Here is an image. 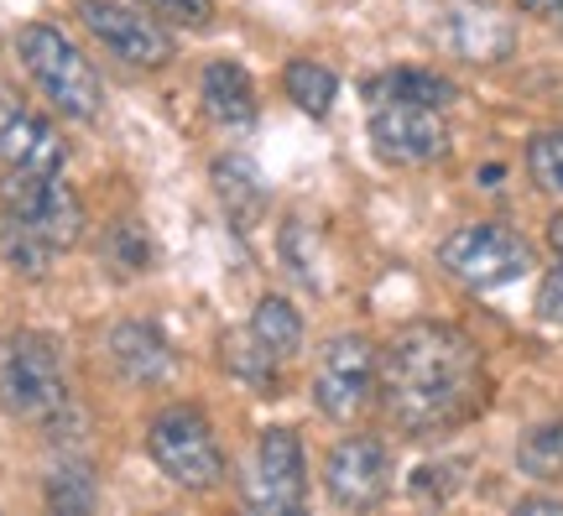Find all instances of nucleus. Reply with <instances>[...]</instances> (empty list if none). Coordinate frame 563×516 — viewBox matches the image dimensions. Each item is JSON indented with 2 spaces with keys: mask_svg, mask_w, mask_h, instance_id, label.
Wrapping results in <instances>:
<instances>
[{
  "mask_svg": "<svg viewBox=\"0 0 563 516\" xmlns=\"http://www.w3.org/2000/svg\"><path fill=\"white\" fill-rule=\"evenodd\" d=\"M386 417L412 438L449 433L485 407L490 376L485 355L454 323H407L382 350V381H376Z\"/></svg>",
  "mask_w": 563,
  "mask_h": 516,
  "instance_id": "nucleus-1",
  "label": "nucleus"
},
{
  "mask_svg": "<svg viewBox=\"0 0 563 516\" xmlns=\"http://www.w3.org/2000/svg\"><path fill=\"white\" fill-rule=\"evenodd\" d=\"M0 407L16 422H32L53 438H63L79 422V402L63 376L58 339L37 334V329H16L0 339Z\"/></svg>",
  "mask_w": 563,
  "mask_h": 516,
  "instance_id": "nucleus-2",
  "label": "nucleus"
},
{
  "mask_svg": "<svg viewBox=\"0 0 563 516\" xmlns=\"http://www.w3.org/2000/svg\"><path fill=\"white\" fill-rule=\"evenodd\" d=\"M16 58L26 68V79L37 84V95L58 116L68 120H100L104 110V84L95 74V63L84 58L74 42L63 37L47 21H26L16 32Z\"/></svg>",
  "mask_w": 563,
  "mask_h": 516,
  "instance_id": "nucleus-3",
  "label": "nucleus"
},
{
  "mask_svg": "<svg viewBox=\"0 0 563 516\" xmlns=\"http://www.w3.org/2000/svg\"><path fill=\"white\" fill-rule=\"evenodd\" d=\"M439 266L460 282V287H470V293H496V287L522 282L527 272L538 266V251H532V240L517 235L511 224L475 219V224H460L454 235H443Z\"/></svg>",
  "mask_w": 563,
  "mask_h": 516,
  "instance_id": "nucleus-4",
  "label": "nucleus"
},
{
  "mask_svg": "<svg viewBox=\"0 0 563 516\" xmlns=\"http://www.w3.org/2000/svg\"><path fill=\"white\" fill-rule=\"evenodd\" d=\"M146 454L162 475L173 480L178 491H214L224 480V449L209 417L194 413V407H162L152 422H146Z\"/></svg>",
  "mask_w": 563,
  "mask_h": 516,
  "instance_id": "nucleus-5",
  "label": "nucleus"
},
{
  "mask_svg": "<svg viewBox=\"0 0 563 516\" xmlns=\"http://www.w3.org/2000/svg\"><path fill=\"white\" fill-rule=\"evenodd\" d=\"M0 204H5V215L16 219V224L42 235L53 251H68V245L84 240V199L63 183V173H21V167H5Z\"/></svg>",
  "mask_w": 563,
  "mask_h": 516,
  "instance_id": "nucleus-6",
  "label": "nucleus"
},
{
  "mask_svg": "<svg viewBox=\"0 0 563 516\" xmlns=\"http://www.w3.org/2000/svg\"><path fill=\"white\" fill-rule=\"evenodd\" d=\"M382 381V355L365 334H334L323 344V360L313 371V407L329 422H355L376 397Z\"/></svg>",
  "mask_w": 563,
  "mask_h": 516,
  "instance_id": "nucleus-7",
  "label": "nucleus"
},
{
  "mask_svg": "<svg viewBox=\"0 0 563 516\" xmlns=\"http://www.w3.org/2000/svg\"><path fill=\"white\" fill-rule=\"evenodd\" d=\"M308 501V459L292 428H262L245 464V506L262 516H292Z\"/></svg>",
  "mask_w": 563,
  "mask_h": 516,
  "instance_id": "nucleus-8",
  "label": "nucleus"
},
{
  "mask_svg": "<svg viewBox=\"0 0 563 516\" xmlns=\"http://www.w3.org/2000/svg\"><path fill=\"white\" fill-rule=\"evenodd\" d=\"M74 11H79L84 32L100 42L104 53L131 63V68H162V63H173V53H178L173 32L157 17H146L141 6H125V0H79Z\"/></svg>",
  "mask_w": 563,
  "mask_h": 516,
  "instance_id": "nucleus-9",
  "label": "nucleus"
},
{
  "mask_svg": "<svg viewBox=\"0 0 563 516\" xmlns=\"http://www.w3.org/2000/svg\"><path fill=\"white\" fill-rule=\"evenodd\" d=\"M371 146L376 157L391 167H428L449 152V125L443 110L433 105H407V100H382L371 105Z\"/></svg>",
  "mask_w": 563,
  "mask_h": 516,
  "instance_id": "nucleus-10",
  "label": "nucleus"
},
{
  "mask_svg": "<svg viewBox=\"0 0 563 516\" xmlns=\"http://www.w3.org/2000/svg\"><path fill=\"white\" fill-rule=\"evenodd\" d=\"M323 491L344 512H371L391 491V454L382 438H344L323 459Z\"/></svg>",
  "mask_w": 563,
  "mask_h": 516,
  "instance_id": "nucleus-11",
  "label": "nucleus"
},
{
  "mask_svg": "<svg viewBox=\"0 0 563 516\" xmlns=\"http://www.w3.org/2000/svg\"><path fill=\"white\" fill-rule=\"evenodd\" d=\"M68 162V141L47 116L11 105L0 116V167H21V173H63Z\"/></svg>",
  "mask_w": 563,
  "mask_h": 516,
  "instance_id": "nucleus-12",
  "label": "nucleus"
},
{
  "mask_svg": "<svg viewBox=\"0 0 563 516\" xmlns=\"http://www.w3.org/2000/svg\"><path fill=\"white\" fill-rule=\"evenodd\" d=\"M104 355H110V365L131 386H162V381L173 376V365H178L167 334H162L157 323H141V318H125V323H115L104 334Z\"/></svg>",
  "mask_w": 563,
  "mask_h": 516,
  "instance_id": "nucleus-13",
  "label": "nucleus"
},
{
  "mask_svg": "<svg viewBox=\"0 0 563 516\" xmlns=\"http://www.w3.org/2000/svg\"><path fill=\"white\" fill-rule=\"evenodd\" d=\"M439 42L464 63H501L511 53V21H501L496 11H481V6H460V11H443L439 21Z\"/></svg>",
  "mask_w": 563,
  "mask_h": 516,
  "instance_id": "nucleus-14",
  "label": "nucleus"
},
{
  "mask_svg": "<svg viewBox=\"0 0 563 516\" xmlns=\"http://www.w3.org/2000/svg\"><path fill=\"white\" fill-rule=\"evenodd\" d=\"M199 100H203V110L220 120V125H230V131H241V125L256 120V84H251V74H245L241 63H230V58L203 63Z\"/></svg>",
  "mask_w": 563,
  "mask_h": 516,
  "instance_id": "nucleus-15",
  "label": "nucleus"
},
{
  "mask_svg": "<svg viewBox=\"0 0 563 516\" xmlns=\"http://www.w3.org/2000/svg\"><path fill=\"white\" fill-rule=\"evenodd\" d=\"M365 100L382 105V100H407V105H433V110H449L460 100L454 79H443L433 68H386L376 79H365Z\"/></svg>",
  "mask_w": 563,
  "mask_h": 516,
  "instance_id": "nucleus-16",
  "label": "nucleus"
},
{
  "mask_svg": "<svg viewBox=\"0 0 563 516\" xmlns=\"http://www.w3.org/2000/svg\"><path fill=\"white\" fill-rule=\"evenodd\" d=\"M220 360H224V371L235 381H245L256 397H277V381H282V360L266 350L262 339L251 334H224V344H220Z\"/></svg>",
  "mask_w": 563,
  "mask_h": 516,
  "instance_id": "nucleus-17",
  "label": "nucleus"
},
{
  "mask_svg": "<svg viewBox=\"0 0 563 516\" xmlns=\"http://www.w3.org/2000/svg\"><path fill=\"white\" fill-rule=\"evenodd\" d=\"M214 194H220V204H224V215L235 219V224H251V219L262 215V204H266V188H262V173L251 167V162H241V157H220L214 162Z\"/></svg>",
  "mask_w": 563,
  "mask_h": 516,
  "instance_id": "nucleus-18",
  "label": "nucleus"
},
{
  "mask_svg": "<svg viewBox=\"0 0 563 516\" xmlns=\"http://www.w3.org/2000/svg\"><path fill=\"white\" fill-rule=\"evenodd\" d=\"M282 89H287V100L298 105L302 116H329L334 100H340V79H334V68H323L313 58H292L282 68Z\"/></svg>",
  "mask_w": 563,
  "mask_h": 516,
  "instance_id": "nucleus-19",
  "label": "nucleus"
},
{
  "mask_svg": "<svg viewBox=\"0 0 563 516\" xmlns=\"http://www.w3.org/2000/svg\"><path fill=\"white\" fill-rule=\"evenodd\" d=\"M251 334L262 339L277 360H292L302 350V314L282 293H266L256 308H251Z\"/></svg>",
  "mask_w": 563,
  "mask_h": 516,
  "instance_id": "nucleus-20",
  "label": "nucleus"
},
{
  "mask_svg": "<svg viewBox=\"0 0 563 516\" xmlns=\"http://www.w3.org/2000/svg\"><path fill=\"white\" fill-rule=\"evenodd\" d=\"M517 470L527 480H563V417L553 422H538L517 438Z\"/></svg>",
  "mask_w": 563,
  "mask_h": 516,
  "instance_id": "nucleus-21",
  "label": "nucleus"
},
{
  "mask_svg": "<svg viewBox=\"0 0 563 516\" xmlns=\"http://www.w3.org/2000/svg\"><path fill=\"white\" fill-rule=\"evenodd\" d=\"M0 256H5V266L21 272V277H47V261L58 256V251H53L42 235H32L26 224H16V219L5 215V224H0Z\"/></svg>",
  "mask_w": 563,
  "mask_h": 516,
  "instance_id": "nucleus-22",
  "label": "nucleus"
},
{
  "mask_svg": "<svg viewBox=\"0 0 563 516\" xmlns=\"http://www.w3.org/2000/svg\"><path fill=\"white\" fill-rule=\"evenodd\" d=\"M47 501H53V512H89V506H95V475H89V464H84V459L53 464Z\"/></svg>",
  "mask_w": 563,
  "mask_h": 516,
  "instance_id": "nucleus-23",
  "label": "nucleus"
},
{
  "mask_svg": "<svg viewBox=\"0 0 563 516\" xmlns=\"http://www.w3.org/2000/svg\"><path fill=\"white\" fill-rule=\"evenodd\" d=\"M104 261H110V272H121V277H136V272L152 266V245H146V230H141L136 219L110 224V235H104Z\"/></svg>",
  "mask_w": 563,
  "mask_h": 516,
  "instance_id": "nucleus-24",
  "label": "nucleus"
},
{
  "mask_svg": "<svg viewBox=\"0 0 563 516\" xmlns=\"http://www.w3.org/2000/svg\"><path fill=\"white\" fill-rule=\"evenodd\" d=\"M527 173L543 194H559L563 199V131H538L527 141Z\"/></svg>",
  "mask_w": 563,
  "mask_h": 516,
  "instance_id": "nucleus-25",
  "label": "nucleus"
},
{
  "mask_svg": "<svg viewBox=\"0 0 563 516\" xmlns=\"http://www.w3.org/2000/svg\"><path fill=\"white\" fill-rule=\"evenodd\" d=\"M282 261H287V272L302 282V287H313L319 293L323 287V277H319V256H313V235L302 230L298 219L282 230Z\"/></svg>",
  "mask_w": 563,
  "mask_h": 516,
  "instance_id": "nucleus-26",
  "label": "nucleus"
},
{
  "mask_svg": "<svg viewBox=\"0 0 563 516\" xmlns=\"http://www.w3.org/2000/svg\"><path fill=\"white\" fill-rule=\"evenodd\" d=\"M464 485V464L460 459H443V464H418L412 470V496L422 501H449Z\"/></svg>",
  "mask_w": 563,
  "mask_h": 516,
  "instance_id": "nucleus-27",
  "label": "nucleus"
},
{
  "mask_svg": "<svg viewBox=\"0 0 563 516\" xmlns=\"http://www.w3.org/2000/svg\"><path fill=\"white\" fill-rule=\"evenodd\" d=\"M146 6L183 21V26H209V17H214V0H146Z\"/></svg>",
  "mask_w": 563,
  "mask_h": 516,
  "instance_id": "nucleus-28",
  "label": "nucleus"
},
{
  "mask_svg": "<svg viewBox=\"0 0 563 516\" xmlns=\"http://www.w3.org/2000/svg\"><path fill=\"white\" fill-rule=\"evenodd\" d=\"M538 318H543V323H563V256L543 277V287H538Z\"/></svg>",
  "mask_w": 563,
  "mask_h": 516,
  "instance_id": "nucleus-29",
  "label": "nucleus"
},
{
  "mask_svg": "<svg viewBox=\"0 0 563 516\" xmlns=\"http://www.w3.org/2000/svg\"><path fill=\"white\" fill-rule=\"evenodd\" d=\"M517 11H527V17H559L563 0H517Z\"/></svg>",
  "mask_w": 563,
  "mask_h": 516,
  "instance_id": "nucleus-30",
  "label": "nucleus"
},
{
  "mask_svg": "<svg viewBox=\"0 0 563 516\" xmlns=\"http://www.w3.org/2000/svg\"><path fill=\"white\" fill-rule=\"evenodd\" d=\"M517 512H563V501H553V496H527V501H517Z\"/></svg>",
  "mask_w": 563,
  "mask_h": 516,
  "instance_id": "nucleus-31",
  "label": "nucleus"
},
{
  "mask_svg": "<svg viewBox=\"0 0 563 516\" xmlns=\"http://www.w3.org/2000/svg\"><path fill=\"white\" fill-rule=\"evenodd\" d=\"M501 178H506V167H501V162H490V167H481V188H501Z\"/></svg>",
  "mask_w": 563,
  "mask_h": 516,
  "instance_id": "nucleus-32",
  "label": "nucleus"
},
{
  "mask_svg": "<svg viewBox=\"0 0 563 516\" xmlns=\"http://www.w3.org/2000/svg\"><path fill=\"white\" fill-rule=\"evenodd\" d=\"M548 245H553V251H559V256H563V215L553 219V224H548Z\"/></svg>",
  "mask_w": 563,
  "mask_h": 516,
  "instance_id": "nucleus-33",
  "label": "nucleus"
},
{
  "mask_svg": "<svg viewBox=\"0 0 563 516\" xmlns=\"http://www.w3.org/2000/svg\"><path fill=\"white\" fill-rule=\"evenodd\" d=\"M11 105H16V100H11V95H5V89H0V116H5V110H11Z\"/></svg>",
  "mask_w": 563,
  "mask_h": 516,
  "instance_id": "nucleus-34",
  "label": "nucleus"
},
{
  "mask_svg": "<svg viewBox=\"0 0 563 516\" xmlns=\"http://www.w3.org/2000/svg\"><path fill=\"white\" fill-rule=\"evenodd\" d=\"M559 32H563V11H559Z\"/></svg>",
  "mask_w": 563,
  "mask_h": 516,
  "instance_id": "nucleus-35",
  "label": "nucleus"
}]
</instances>
